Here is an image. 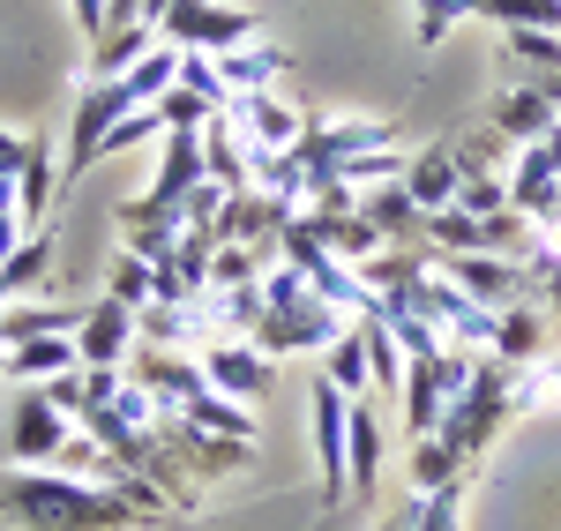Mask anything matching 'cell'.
<instances>
[{
	"mask_svg": "<svg viewBox=\"0 0 561 531\" xmlns=\"http://www.w3.org/2000/svg\"><path fill=\"white\" fill-rule=\"evenodd\" d=\"M404 419H412V442L442 427V382H434V353H412V367H404Z\"/></svg>",
	"mask_w": 561,
	"mask_h": 531,
	"instance_id": "d4e9b609",
	"label": "cell"
},
{
	"mask_svg": "<svg viewBox=\"0 0 561 531\" xmlns=\"http://www.w3.org/2000/svg\"><path fill=\"white\" fill-rule=\"evenodd\" d=\"M0 509L23 531H135V524H150L128 501V487H90V480H68V472H15L0 487Z\"/></svg>",
	"mask_w": 561,
	"mask_h": 531,
	"instance_id": "6da1fadb",
	"label": "cell"
},
{
	"mask_svg": "<svg viewBox=\"0 0 561 531\" xmlns=\"http://www.w3.org/2000/svg\"><path fill=\"white\" fill-rule=\"evenodd\" d=\"M472 15L502 23V31H561V0H479Z\"/></svg>",
	"mask_w": 561,
	"mask_h": 531,
	"instance_id": "f546056e",
	"label": "cell"
},
{
	"mask_svg": "<svg viewBox=\"0 0 561 531\" xmlns=\"http://www.w3.org/2000/svg\"><path fill=\"white\" fill-rule=\"evenodd\" d=\"M53 150H45V142H31V150H23V165H15V203H23V224H31V232H38L45 224V203H53Z\"/></svg>",
	"mask_w": 561,
	"mask_h": 531,
	"instance_id": "83f0119b",
	"label": "cell"
},
{
	"mask_svg": "<svg viewBox=\"0 0 561 531\" xmlns=\"http://www.w3.org/2000/svg\"><path fill=\"white\" fill-rule=\"evenodd\" d=\"M225 128L240 135V150H248V165H270V158H293L307 142V113H293L277 90H248V97H232L225 105Z\"/></svg>",
	"mask_w": 561,
	"mask_h": 531,
	"instance_id": "277c9868",
	"label": "cell"
},
{
	"mask_svg": "<svg viewBox=\"0 0 561 531\" xmlns=\"http://www.w3.org/2000/svg\"><path fill=\"white\" fill-rule=\"evenodd\" d=\"M180 90H195L210 113H225V105H232V90H225V76H217L210 53H180Z\"/></svg>",
	"mask_w": 561,
	"mask_h": 531,
	"instance_id": "d590c367",
	"label": "cell"
},
{
	"mask_svg": "<svg viewBox=\"0 0 561 531\" xmlns=\"http://www.w3.org/2000/svg\"><path fill=\"white\" fill-rule=\"evenodd\" d=\"M158 38L180 45V53H232V45L262 38L255 8H240V0H173V15L158 23Z\"/></svg>",
	"mask_w": 561,
	"mask_h": 531,
	"instance_id": "5b68a950",
	"label": "cell"
},
{
	"mask_svg": "<svg viewBox=\"0 0 561 531\" xmlns=\"http://www.w3.org/2000/svg\"><path fill=\"white\" fill-rule=\"evenodd\" d=\"M322 382L330 390H345V397H367L375 390V374H367V337H359V314H352V330L322 353Z\"/></svg>",
	"mask_w": 561,
	"mask_h": 531,
	"instance_id": "cb8c5ba5",
	"label": "cell"
},
{
	"mask_svg": "<svg viewBox=\"0 0 561 531\" xmlns=\"http://www.w3.org/2000/svg\"><path fill=\"white\" fill-rule=\"evenodd\" d=\"M0 308H8V292H0Z\"/></svg>",
	"mask_w": 561,
	"mask_h": 531,
	"instance_id": "b9f144b4",
	"label": "cell"
},
{
	"mask_svg": "<svg viewBox=\"0 0 561 531\" xmlns=\"http://www.w3.org/2000/svg\"><path fill=\"white\" fill-rule=\"evenodd\" d=\"M158 135H165V120H158V105H135L128 120H113V128H105V142H98V158H121V150H135V142H158ZM98 158H90V165H98Z\"/></svg>",
	"mask_w": 561,
	"mask_h": 531,
	"instance_id": "d6a6232c",
	"label": "cell"
},
{
	"mask_svg": "<svg viewBox=\"0 0 561 531\" xmlns=\"http://www.w3.org/2000/svg\"><path fill=\"white\" fill-rule=\"evenodd\" d=\"M173 419H187V427H203V435H225V442H255V412H248V404H232L225 390H210V382H203L195 397L180 404Z\"/></svg>",
	"mask_w": 561,
	"mask_h": 531,
	"instance_id": "44dd1931",
	"label": "cell"
},
{
	"mask_svg": "<svg viewBox=\"0 0 561 531\" xmlns=\"http://www.w3.org/2000/svg\"><path fill=\"white\" fill-rule=\"evenodd\" d=\"M434 263H442V277H449L457 292H472L479 308H494V314L539 300V277L524 263H502V255H434Z\"/></svg>",
	"mask_w": 561,
	"mask_h": 531,
	"instance_id": "8992f818",
	"label": "cell"
},
{
	"mask_svg": "<svg viewBox=\"0 0 561 531\" xmlns=\"http://www.w3.org/2000/svg\"><path fill=\"white\" fill-rule=\"evenodd\" d=\"M76 23H83V38L98 45L105 38V0H76Z\"/></svg>",
	"mask_w": 561,
	"mask_h": 531,
	"instance_id": "f35d334b",
	"label": "cell"
},
{
	"mask_svg": "<svg viewBox=\"0 0 561 531\" xmlns=\"http://www.w3.org/2000/svg\"><path fill=\"white\" fill-rule=\"evenodd\" d=\"M510 203H517L539 232L554 224V203H561V128L547 135V142H531V150L510 158Z\"/></svg>",
	"mask_w": 561,
	"mask_h": 531,
	"instance_id": "9c48e42d",
	"label": "cell"
},
{
	"mask_svg": "<svg viewBox=\"0 0 561 531\" xmlns=\"http://www.w3.org/2000/svg\"><path fill=\"white\" fill-rule=\"evenodd\" d=\"M158 120H165V135H173V128H210V120H217V113H210V105H203V97H195V90H165V97H158Z\"/></svg>",
	"mask_w": 561,
	"mask_h": 531,
	"instance_id": "8d00e7d4",
	"label": "cell"
},
{
	"mask_svg": "<svg viewBox=\"0 0 561 531\" xmlns=\"http://www.w3.org/2000/svg\"><path fill=\"white\" fill-rule=\"evenodd\" d=\"M135 345H142L135 308H121L113 292H98V300L83 308V322H76V353H83V367H121Z\"/></svg>",
	"mask_w": 561,
	"mask_h": 531,
	"instance_id": "7c38bea8",
	"label": "cell"
},
{
	"mask_svg": "<svg viewBox=\"0 0 561 531\" xmlns=\"http://www.w3.org/2000/svg\"><path fill=\"white\" fill-rule=\"evenodd\" d=\"M150 45H158V31H142V23H128V31H105V38L90 45V76H83V83H113V76L142 68V60H150Z\"/></svg>",
	"mask_w": 561,
	"mask_h": 531,
	"instance_id": "603a6c76",
	"label": "cell"
},
{
	"mask_svg": "<svg viewBox=\"0 0 561 531\" xmlns=\"http://www.w3.org/2000/svg\"><path fill=\"white\" fill-rule=\"evenodd\" d=\"M105 292H113V300H121V308H150V300H158V263H135V255H121V263H113V285H105Z\"/></svg>",
	"mask_w": 561,
	"mask_h": 531,
	"instance_id": "836d02e7",
	"label": "cell"
},
{
	"mask_svg": "<svg viewBox=\"0 0 561 531\" xmlns=\"http://www.w3.org/2000/svg\"><path fill=\"white\" fill-rule=\"evenodd\" d=\"M135 105H150V97L135 90V76L83 83V97H76V128H68V173H83L90 158H98V142H105V128H113V120H128Z\"/></svg>",
	"mask_w": 561,
	"mask_h": 531,
	"instance_id": "52a82bcc",
	"label": "cell"
},
{
	"mask_svg": "<svg viewBox=\"0 0 561 531\" xmlns=\"http://www.w3.org/2000/svg\"><path fill=\"white\" fill-rule=\"evenodd\" d=\"M502 158H517V150H510V142H502V135H494V128H479L472 142L457 150V165H465V173H494Z\"/></svg>",
	"mask_w": 561,
	"mask_h": 531,
	"instance_id": "74e56055",
	"label": "cell"
},
{
	"mask_svg": "<svg viewBox=\"0 0 561 531\" xmlns=\"http://www.w3.org/2000/svg\"><path fill=\"white\" fill-rule=\"evenodd\" d=\"M345 472H352V494H375V487H382V419H375V404H367V397H352Z\"/></svg>",
	"mask_w": 561,
	"mask_h": 531,
	"instance_id": "ffe728a7",
	"label": "cell"
},
{
	"mask_svg": "<svg viewBox=\"0 0 561 531\" xmlns=\"http://www.w3.org/2000/svg\"><path fill=\"white\" fill-rule=\"evenodd\" d=\"M359 337H367V374H375V397H389V390H404V345L389 337L382 314H359Z\"/></svg>",
	"mask_w": 561,
	"mask_h": 531,
	"instance_id": "484cf974",
	"label": "cell"
},
{
	"mask_svg": "<svg viewBox=\"0 0 561 531\" xmlns=\"http://www.w3.org/2000/svg\"><path fill=\"white\" fill-rule=\"evenodd\" d=\"M359 218L382 232V247H420V224H427V210L404 195V180H389V187H367V195H359Z\"/></svg>",
	"mask_w": 561,
	"mask_h": 531,
	"instance_id": "9a60e30c",
	"label": "cell"
},
{
	"mask_svg": "<svg viewBox=\"0 0 561 531\" xmlns=\"http://www.w3.org/2000/svg\"><path fill=\"white\" fill-rule=\"evenodd\" d=\"M457 210H472V218L510 210V173H465L457 180Z\"/></svg>",
	"mask_w": 561,
	"mask_h": 531,
	"instance_id": "e575fe53",
	"label": "cell"
},
{
	"mask_svg": "<svg viewBox=\"0 0 561 531\" xmlns=\"http://www.w3.org/2000/svg\"><path fill=\"white\" fill-rule=\"evenodd\" d=\"M83 322V300H8L0 308V345H31V337H76Z\"/></svg>",
	"mask_w": 561,
	"mask_h": 531,
	"instance_id": "2e32d148",
	"label": "cell"
},
{
	"mask_svg": "<svg viewBox=\"0 0 561 531\" xmlns=\"http://www.w3.org/2000/svg\"><path fill=\"white\" fill-rule=\"evenodd\" d=\"M203 382L225 390L232 404H262L277 390V359L262 345H248V337H217V345H203Z\"/></svg>",
	"mask_w": 561,
	"mask_h": 531,
	"instance_id": "ba28073f",
	"label": "cell"
},
{
	"mask_svg": "<svg viewBox=\"0 0 561 531\" xmlns=\"http://www.w3.org/2000/svg\"><path fill=\"white\" fill-rule=\"evenodd\" d=\"M314 457H322V501H345L352 494V472H345V435H352V397L345 390H330L322 374H314Z\"/></svg>",
	"mask_w": 561,
	"mask_h": 531,
	"instance_id": "8fae6325",
	"label": "cell"
},
{
	"mask_svg": "<svg viewBox=\"0 0 561 531\" xmlns=\"http://www.w3.org/2000/svg\"><path fill=\"white\" fill-rule=\"evenodd\" d=\"M217 76H225L232 97H248V90H270L285 76V53L270 38H248V45H232V53H217Z\"/></svg>",
	"mask_w": 561,
	"mask_h": 531,
	"instance_id": "7402d4cb",
	"label": "cell"
},
{
	"mask_svg": "<svg viewBox=\"0 0 561 531\" xmlns=\"http://www.w3.org/2000/svg\"><path fill=\"white\" fill-rule=\"evenodd\" d=\"M23 150H31V135H8V128H0V173H15V165H23Z\"/></svg>",
	"mask_w": 561,
	"mask_h": 531,
	"instance_id": "ab89813d",
	"label": "cell"
},
{
	"mask_svg": "<svg viewBox=\"0 0 561 531\" xmlns=\"http://www.w3.org/2000/svg\"><path fill=\"white\" fill-rule=\"evenodd\" d=\"M486 128L502 135L510 150H531V142H547V135L561 128V105H554V97H539V90H524V83H502L494 113H486Z\"/></svg>",
	"mask_w": 561,
	"mask_h": 531,
	"instance_id": "4fadbf2b",
	"label": "cell"
},
{
	"mask_svg": "<svg viewBox=\"0 0 561 531\" xmlns=\"http://www.w3.org/2000/svg\"><path fill=\"white\" fill-rule=\"evenodd\" d=\"M345 330H352V314L330 308V300H322L293 263L262 269V322H255V337H248V345H262L270 359H277V353H330Z\"/></svg>",
	"mask_w": 561,
	"mask_h": 531,
	"instance_id": "7a4b0ae2",
	"label": "cell"
},
{
	"mask_svg": "<svg viewBox=\"0 0 561 531\" xmlns=\"http://www.w3.org/2000/svg\"><path fill=\"white\" fill-rule=\"evenodd\" d=\"M502 367H531V359H547V308L539 300H524V308H510L502 322H494V353Z\"/></svg>",
	"mask_w": 561,
	"mask_h": 531,
	"instance_id": "d6986e66",
	"label": "cell"
},
{
	"mask_svg": "<svg viewBox=\"0 0 561 531\" xmlns=\"http://www.w3.org/2000/svg\"><path fill=\"white\" fill-rule=\"evenodd\" d=\"M45 263H53V240H45V232H31V240L0 263V292H8V300H23V292L45 277Z\"/></svg>",
	"mask_w": 561,
	"mask_h": 531,
	"instance_id": "4dcf8cb0",
	"label": "cell"
},
{
	"mask_svg": "<svg viewBox=\"0 0 561 531\" xmlns=\"http://www.w3.org/2000/svg\"><path fill=\"white\" fill-rule=\"evenodd\" d=\"M502 60H510V83L561 105V31H502Z\"/></svg>",
	"mask_w": 561,
	"mask_h": 531,
	"instance_id": "5bb4252c",
	"label": "cell"
},
{
	"mask_svg": "<svg viewBox=\"0 0 561 531\" xmlns=\"http://www.w3.org/2000/svg\"><path fill=\"white\" fill-rule=\"evenodd\" d=\"M240 8H248V0H240Z\"/></svg>",
	"mask_w": 561,
	"mask_h": 531,
	"instance_id": "7bdbcfd3",
	"label": "cell"
},
{
	"mask_svg": "<svg viewBox=\"0 0 561 531\" xmlns=\"http://www.w3.org/2000/svg\"><path fill=\"white\" fill-rule=\"evenodd\" d=\"M457 472H465V457L442 442V435H420V442H412V487H420V494L457 487Z\"/></svg>",
	"mask_w": 561,
	"mask_h": 531,
	"instance_id": "f1b7e54d",
	"label": "cell"
},
{
	"mask_svg": "<svg viewBox=\"0 0 561 531\" xmlns=\"http://www.w3.org/2000/svg\"><path fill=\"white\" fill-rule=\"evenodd\" d=\"M472 8H479V0H412V38H420V45H442L457 23H465V15H472Z\"/></svg>",
	"mask_w": 561,
	"mask_h": 531,
	"instance_id": "1f68e13d",
	"label": "cell"
},
{
	"mask_svg": "<svg viewBox=\"0 0 561 531\" xmlns=\"http://www.w3.org/2000/svg\"><path fill=\"white\" fill-rule=\"evenodd\" d=\"M165 15H173V0H142V8H135V23H142V31H158Z\"/></svg>",
	"mask_w": 561,
	"mask_h": 531,
	"instance_id": "60d3db41",
	"label": "cell"
},
{
	"mask_svg": "<svg viewBox=\"0 0 561 531\" xmlns=\"http://www.w3.org/2000/svg\"><path fill=\"white\" fill-rule=\"evenodd\" d=\"M457 180H465L457 150H442V142H434V150H420V158L404 165V195L434 218V210H449V203H457Z\"/></svg>",
	"mask_w": 561,
	"mask_h": 531,
	"instance_id": "ac0fdd59",
	"label": "cell"
},
{
	"mask_svg": "<svg viewBox=\"0 0 561 531\" xmlns=\"http://www.w3.org/2000/svg\"><path fill=\"white\" fill-rule=\"evenodd\" d=\"M420 240H427L434 255H486V224H479L472 210H457V203L434 210V218L420 224Z\"/></svg>",
	"mask_w": 561,
	"mask_h": 531,
	"instance_id": "4316f807",
	"label": "cell"
},
{
	"mask_svg": "<svg viewBox=\"0 0 561 531\" xmlns=\"http://www.w3.org/2000/svg\"><path fill=\"white\" fill-rule=\"evenodd\" d=\"M8 449H15V472H38L68 449V412L45 397V390H23L15 397V419H8Z\"/></svg>",
	"mask_w": 561,
	"mask_h": 531,
	"instance_id": "30bf717a",
	"label": "cell"
},
{
	"mask_svg": "<svg viewBox=\"0 0 561 531\" xmlns=\"http://www.w3.org/2000/svg\"><path fill=\"white\" fill-rule=\"evenodd\" d=\"M510 412H517V397H510V367H502V359H479L472 390L442 412V427H434V435L472 464V457H486V442L502 435V419H510Z\"/></svg>",
	"mask_w": 561,
	"mask_h": 531,
	"instance_id": "3957f363",
	"label": "cell"
},
{
	"mask_svg": "<svg viewBox=\"0 0 561 531\" xmlns=\"http://www.w3.org/2000/svg\"><path fill=\"white\" fill-rule=\"evenodd\" d=\"M68 367H83L76 353V337H31V345H0V374L8 382H53V374H68Z\"/></svg>",
	"mask_w": 561,
	"mask_h": 531,
	"instance_id": "e0dca14e",
	"label": "cell"
}]
</instances>
